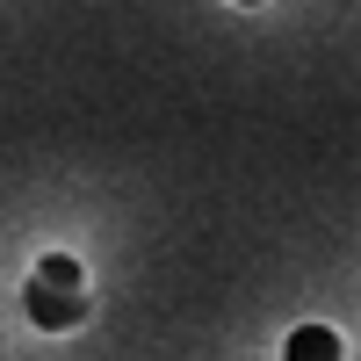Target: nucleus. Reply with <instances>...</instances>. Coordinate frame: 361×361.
Segmentation results:
<instances>
[{"instance_id":"1","label":"nucleus","mask_w":361,"mask_h":361,"mask_svg":"<svg viewBox=\"0 0 361 361\" xmlns=\"http://www.w3.org/2000/svg\"><path fill=\"white\" fill-rule=\"evenodd\" d=\"M22 304H29V318H37L44 333H66V325H80V311H87L80 289H51V282H29Z\"/></svg>"},{"instance_id":"2","label":"nucleus","mask_w":361,"mask_h":361,"mask_svg":"<svg viewBox=\"0 0 361 361\" xmlns=\"http://www.w3.org/2000/svg\"><path fill=\"white\" fill-rule=\"evenodd\" d=\"M282 361H340V333H333V325H296Z\"/></svg>"},{"instance_id":"3","label":"nucleus","mask_w":361,"mask_h":361,"mask_svg":"<svg viewBox=\"0 0 361 361\" xmlns=\"http://www.w3.org/2000/svg\"><path fill=\"white\" fill-rule=\"evenodd\" d=\"M37 282H51V289H80V260H66V253H51V260L37 267Z\"/></svg>"},{"instance_id":"4","label":"nucleus","mask_w":361,"mask_h":361,"mask_svg":"<svg viewBox=\"0 0 361 361\" xmlns=\"http://www.w3.org/2000/svg\"><path fill=\"white\" fill-rule=\"evenodd\" d=\"M246 8H253V0H246Z\"/></svg>"}]
</instances>
